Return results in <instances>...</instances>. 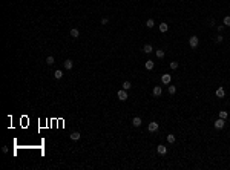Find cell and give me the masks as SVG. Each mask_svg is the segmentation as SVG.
Returning a JSON list of instances; mask_svg holds the SVG:
<instances>
[{
    "instance_id": "1",
    "label": "cell",
    "mask_w": 230,
    "mask_h": 170,
    "mask_svg": "<svg viewBox=\"0 0 230 170\" xmlns=\"http://www.w3.org/2000/svg\"><path fill=\"white\" fill-rule=\"evenodd\" d=\"M189 44H190V48H193V49H195V48H196L198 44H199L198 37H196V35H192L190 38H189Z\"/></svg>"
},
{
    "instance_id": "2",
    "label": "cell",
    "mask_w": 230,
    "mask_h": 170,
    "mask_svg": "<svg viewBox=\"0 0 230 170\" xmlns=\"http://www.w3.org/2000/svg\"><path fill=\"white\" fill-rule=\"evenodd\" d=\"M117 97L121 100V101H126L127 100V90H124V89H120L118 92H117Z\"/></svg>"
},
{
    "instance_id": "3",
    "label": "cell",
    "mask_w": 230,
    "mask_h": 170,
    "mask_svg": "<svg viewBox=\"0 0 230 170\" xmlns=\"http://www.w3.org/2000/svg\"><path fill=\"white\" fill-rule=\"evenodd\" d=\"M213 126H215V129H218V130H219V129H222L224 126H226V121H224L222 118H219V120H216V121H215V124H213Z\"/></svg>"
},
{
    "instance_id": "4",
    "label": "cell",
    "mask_w": 230,
    "mask_h": 170,
    "mask_svg": "<svg viewBox=\"0 0 230 170\" xmlns=\"http://www.w3.org/2000/svg\"><path fill=\"white\" fill-rule=\"evenodd\" d=\"M147 129H149V132H157V130H158V123H155V121L149 123Z\"/></svg>"
},
{
    "instance_id": "5",
    "label": "cell",
    "mask_w": 230,
    "mask_h": 170,
    "mask_svg": "<svg viewBox=\"0 0 230 170\" xmlns=\"http://www.w3.org/2000/svg\"><path fill=\"white\" fill-rule=\"evenodd\" d=\"M161 81H163L164 84H170V81H172V77H170V74H164V75L161 77Z\"/></svg>"
},
{
    "instance_id": "6",
    "label": "cell",
    "mask_w": 230,
    "mask_h": 170,
    "mask_svg": "<svg viewBox=\"0 0 230 170\" xmlns=\"http://www.w3.org/2000/svg\"><path fill=\"white\" fill-rule=\"evenodd\" d=\"M152 94H153V97H160V95L163 94V89H161V86H155L153 90H152Z\"/></svg>"
},
{
    "instance_id": "7",
    "label": "cell",
    "mask_w": 230,
    "mask_h": 170,
    "mask_svg": "<svg viewBox=\"0 0 230 170\" xmlns=\"http://www.w3.org/2000/svg\"><path fill=\"white\" fill-rule=\"evenodd\" d=\"M215 95H216L218 98H224V95H226V90H224V87H218L216 92H215Z\"/></svg>"
},
{
    "instance_id": "8",
    "label": "cell",
    "mask_w": 230,
    "mask_h": 170,
    "mask_svg": "<svg viewBox=\"0 0 230 170\" xmlns=\"http://www.w3.org/2000/svg\"><path fill=\"white\" fill-rule=\"evenodd\" d=\"M157 152H158L160 155H166V152H167V147L163 146V144H160V146L157 147Z\"/></svg>"
},
{
    "instance_id": "9",
    "label": "cell",
    "mask_w": 230,
    "mask_h": 170,
    "mask_svg": "<svg viewBox=\"0 0 230 170\" xmlns=\"http://www.w3.org/2000/svg\"><path fill=\"white\" fill-rule=\"evenodd\" d=\"M72 66H74V61L72 60H65V69L66 71H71Z\"/></svg>"
},
{
    "instance_id": "10",
    "label": "cell",
    "mask_w": 230,
    "mask_h": 170,
    "mask_svg": "<svg viewBox=\"0 0 230 170\" xmlns=\"http://www.w3.org/2000/svg\"><path fill=\"white\" fill-rule=\"evenodd\" d=\"M141 123H143V121H141V118H140V117H135L134 120H132V124H134L135 127H140V126H141Z\"/></svg>"
},
{
    "instance_id": "11",
    "label": "cell",
    "mask_w": 230,
    "mask_h": 170,
    "mask_svg": "<svg viewBox=\"0 0 230 170\" xmlns=\"http://www.w3.org/2000/svg\"><path fill=\"white\" fill-rule=\"evenodd\" d=\"M144 66H146V69H147V71H152V69H153V66H155V63H153L152 60H147Z\"/></svg>"
},
{
    "instance_id": "12",
    "label": "cell",
    "mask_w": 230,
    "mask_h": 170,
    "mask_svg": "<svg viewBox=\"0 0 230 170\" xmlns=\"http://www.w3.org/2000/svg\"><path fill=\"white\" fill-rule=\"evenodd\" d=\"M80 137H81V135H80V132H72V133H71V139H72V141H78Z\"/></svg>"
},
{
    "instance_id": "13",
    "label": "cell",
    "mask_w": 230,
    "mask_h": 170,
    "mask_svg": "<svg viewBox=\"0 0 230 170\" xmlns=\"http://www.w3.org/2000/svg\"><path fill=\"white\" fill-rule=\"evenodd\" d=\"M71 37L72 38H78L80 37V31L78 29H71Z\"/></svg>"
},
{
    "instance_id": "14",
    "label": "cell",
    "mask_w": 230,
    "mask_h": 170,
    "mask_svg": "<svg viewBox=\"0 0 230 170\" xmlns=\"http://www.w3.org/2000/svg\"><path fill=\"white\" fill-rule=\"evenodd\" d=\"M175 141H176V138H175V135H172V133H169V135H167V143H169V144H173Z\"/></svg>"
},
{
    "instance_id": "15",
    "label": "cell",
    "mask_w": 230,
    "mask_h": 170,
    "mask_svg": "<svg viewBox=\"0 0 230 170\" xmlns=\"http://www.w3.org/2000/svg\"><path fill=\"white\" fill-rule=\"evenodd\" d=\"M167 29H169V25L167 23H161L160 25V31L161 32H167Z\"/></svg>"
},
{
    "instance_id": "16",
    "label": "cell",
    "mask_w": 230,
    "mask_h": 170,
    "mask_svg": "<svg viewBox=\"0 0 230 170\" xmlns=\"http://www.w3.org/2000/svg\"><path fill=\"white\" fill-rule=\"evenodd\" d=\"M143 51H144L146 54H150L152 51H153V48L150 46V44H144V48H143Z\"/></svg>"
},
{
    "instance_id": "17",
    "label": "cell",
    "mask_w": 230,
    "mask_h": 170,
    "mask_svg": "<svg viewBox=\"0 0 230 170\" xmlns=\"http://www.w3.org/2000/svg\"><path fill=\"white\" fill-rule=\"evenodd\" d=\"M123 89H124V90L132 89V83H130V81H124V83H123Z\"/></svg>"
},
{
    "instance_id": "18",
    "label": "cell",
    "mask_w": 230,
    "mask_h": 170,
    "mask_svg": "<svg viewBox=\"0 0 230 170\" xmlns=\"http://www.w3.org/2000/svg\"><path fill=\"white\" fill-rule=\"evenodd\" d=\"M54 77L57 78V80H60V78L63 77V72H61V71H58V69H57V71L54 72Z\"/></svg>"
},
{
    "instance_id": "19",
    "label": "cell",
    "mask_w": 230,
    "mask_h": 170,
    "mask_svg": "<svg viewBox=\"0 0 230 170\" xmlns=\"http://www.w3.org/2000/svg\"><path fill=\"white\" fill-rule=\"evenodd\" d=\"M146 26H147V28H153V26H155V21H153V19H149V20L146 21Z\"/></svg>"
},
{
    "instance_id": "20",
    "label": "cell",
    "mask_w": 230,
    "mask_h": 170,
    "mask_svg": "<svg viewBox=\"0 0 230 170\" xmlns=\"http://www.w3.org/2000/svg\"><path fill=\"white\" fill-rule=\"evenodd\" d=\"M157 57H158V58H163V57H164V51L163 49H157Z\"/></svg>"
},
{
    "instance_id": "21",
    "label": "cell",
    "mask_w": 230,
    "mask_h": 170,
    "mask_svg": "<svg viewBox=\"0 0 230 170\" xmlns=\"http://www.w3.org/2000/svg\"><path fill=\"white\" fill-rule=\"evenodd\" d=\"M224 26H230V15L224 17Z\"/></svg>"
},
{
    "instance_id": "22",
    "label": "cell",
    "mask_w": 230,
    "mask_h": 170,
    "mask_svg": "<svg viewBox=\"0 0 230 170\" xmlns=\"http://www.w3.org/2000/svg\"><path fill=\"white\" fill-rule=\"evenodd\" d=\"M227 115H229V113H227L226 110H221V112H219V118H222V120H226Z\"/></svg>"
},
{
    "instance_id": "23",
    "label": "cell",
    "mask_w": 230,
    "mask_h": 170,
    "mask_svg": "<svg viewBox=\"0 0 230 170\" xmlns=\"http://www.w3.org/2000/svg\"><path fill=\"white\" fill-rule=\"evenodd\" d=\"M46 63H48V64H54V57H52V55H49L48 58H46Z\"/></svg>"
},
{
    "instance_id": "24",
    "label": "cell",
    "mask_w": 230,
    "mask_h": 170,
    "mask_svg": "<svg viewBox=\"0 0 230 170\" xmlns=\"http://www.w3.org/2000/svg\"><path fill=\"white\" fill-rule=\"evenodd\" d=\"M170 69H178V61H170Z\"/></svg>"
},
{
    "instance_id": "25",
    "label": "cell",
    "mask_w": 230,
    "mask_h": 170,
    "mask_svg": "<svg viewBox=\"0 0 230 170\" xmlns=\"http://www.w3.org/2000/svg\"><path fill=\"white\" fill-rule=\"evenodd\" d=\"M175 92H176V87H175V86H169V94L173 95Z\"/></svg>"
},
{
    "instance_id": "26",
    "label": "cell",
    "mask_w": 230,
    "mask_h": 170,
    "mask_svg": "<svg viewBox=\"0 0 230 170\" xmlns=\"http://www.w3.org/2000/svg\"><path fill=\"white\" fill-rule=\"evenodd\" d=\"M222 42V35H216L215 37V43H221Z\"/></svg>"
},
{
    "instance_id": "27",
    "label": "cell",
    "mask_w": 230,
    "mask_h": 170,
    "mask_svg": "<svg viewBox=\"0 0 230 170\" xmlns=\"http://www.w3.org/2000/svg\"><path fill=\"white\" fill-rule=\"evenodd\" d=\"M107 21H109L107 19H103V20H101V25H107Z\"/></svg>"
},
{
    "instance_id": "28",
    "label": "cell",
    "mask_w": 230,
    "mask_h": 170,
    "mask_svg": "<svg viewBox=\"0 0 230 170\" xmlns=\"http://www.w3.org/2000/svg\"><path fill=\"white\" fill-rule=\"evenodd\" d=\"M224 28H226V26H224V25H219V26H218V31H219V32H221V31L224 29Z\"/></svg>"
}]
</instances>
